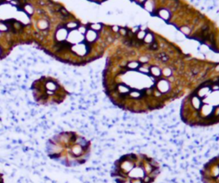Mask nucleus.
Returning <instances> with one entry per match:
<instances>
[{"mask_svg":"<svg viewBox=\"0 0 219 183\" xmlns=\"http://www.w3.org/2000/svg\"><path fill=\"white\" fill-rule=\"evenodd\" d=\"M88 27L95 32H99L102 30L103 24L102 23H91V24H89Z\"/></svg>","mask_w":219,"mask_h":183,"instance_id":"nucleus-12","label":"nucleus"},{"mask_svg":"<svg viewBox=\"0 0 219 183\" xmlns=\"http://www.w3.org/2000/svg\"><path fill=\"white\" fill-rule=\"evenodd\" d=\"M154 41V36L153 34L151 33H150V32H147L146 36H145L144 40H143V42L146 43V44H151V43H153Z\"/></svg>","mask_w":219,"mask_h":183,"instance_id":"nucleus-11","label":"nucleus"},{"mask_svg":"<svg viewBox=\"0 0 219 183\" xmlns=\"http://www.w3.org/2000/svg\"><path fill=\"white\" fill-rule=\"evenodd\" d=\"M89 27H87V26H84V25H80L79 27H78V28H77V30H78V32H79L80 33H81V34H83V35H85V34H86V33H87V29H88Z\"/></svg>","mask_w":219,"mask_h":183,"instance_id":"nucleus-14","label":"nucleus"},{"mask_svg":"<svg viewBox=\"0 0 219 183\" xmlns=\"http://www.w3.org/2000/svg\"><path fill=\"white\" fill-rule=\"evenodd\" d=\"M204 76L181 106V120L192 127L219 123V75L207 80Z\"/></svg>","mask_w":219,"mask_h":183,"instance_id":"nucleus-1","label":"nucleus"},{"mask_svg":"<svg viewBox=\"0 0 219 183\" xmlns=\"http://www.w3.org/2000/svg\"><path fill=\"white\" fill-rule=\"evenodd\" d=\"M160 173V164L153 157L130 152L114 162L110 175L116 183H154Z\"/></svg>","mask_w":219,"mask_h":183,"instance_id":"nucleus-3","label":"nucleus"},{"mask_svg":"<svg viewBox=\"0 0 219 183\" xmlns=\"http://www.w3.org/2000/svg\"><path fill=\"white\" fill-rule=\"evenodd\" d=\"M200 176L202 183H219V154L203 165Z\"/></svg>","mask_w":219,"mask_h":183,"instance_id":"nucleus-5","label":"nucleus"},{"mask_svg":"<svg viewBox=\"0 0 219 183\" xmlns=\"http://www.w3.org/2000/svg\"><path fill=\"white\" fill-rule=\"evenodd\" d=\"M180 30L181 31V33H185V34H188L190 33V28L188 27V26H183L181 27V28H180Z\"/></svg>","mask_w":219,"mask_h":183,"instance_id":"nucleus-15","label":"nucleus"},{"mask_svg":"<svg viewBox=\"0 0 219 183\" xmlns=\"http://www.w3.org/2000/svg\"><path fill=\"white\" fill-rule=\"evenodd\" d=\"M111 29H112V31L114 32V33H119L120 27H119V26H116V25H115V26L111 27Z\"/></svg>","mask_w":219,"mask_h":183,"instance_id":"nucleus-17","label":"nucleus"},{"mask_svg":"<svg viewBox=\"0 0 219 183\" xmlns=\"http://www.w3.org/2000/svg\"><path fill=\"white\" fill-rule=\"evenodd\" d=\"M68 34H69V31L66 29L65 26H63V27L59 26L57 27L56 33H55L56 41H58V42L65 41L67 40V37H68Z\"/></svg>","mask_w":219,"mask_h":183,"instance_id":"nucleus-7","label":"nucleus"},{"mask_svg":"<svg viewBox=\"0 0 219 183\" xmlns=\"http://www.w3.org/2000/svg\"><path fill=\"white\" fill-rule=\"evenodd\" d=\"M66 40L72 45H77V44H80V43L84 42L85 41V35L80 33L77 29H75V30H72V31L69 32L68 37H67Z\"/></svg>","mask_w":219,"mask_h":183,"instance_id":"nucleus-6","label":"nucleus"},{"mask_svg":"<svg viewBox=\"0 0 219 183\" xmlns=\"http://www.w3.org/2000/svg\"><path fill=\"white\" fill-rule=\"evenodd\" d=\"M127 33H128V30H127L126 27H120L119 29V33L123 36H127Z\"/></svg>","mask_w":219,"mask_h":183,"instance_id":"nucleus-16","label":"nucleus"},{"mask_svg":"<svg viewBox=\"0 0 219 183\" xmlns=\"http://www.w3.org/2000/svg\"><path fill=\"white\" fill-rule=\"evenodd\" d=\"M79 26H80L79 22H69V23H67V24L65 25V27H66L67 30L70 32V31L75 30V29H77Z\"/></svg>","mask_w":219,"mask_h":183,"instance_id":"nucleus-10","label":"nucleus"},{"mask_svg":"<svg viewBox=\"0 0 219 183\" xmlns=\"http://www.w3.org/2000/svg\"><path fill=\"white\" fill-rule=\"evenodd\" d=\"M146 1V0H140V3H142V4H143V3H145Z\"/></svg>","mask_w":219,"mask_h":183,"instance_id":"nucleus-19","label":"nucleus"},{"mask_svg":"<svg viewBox=\"0 0 219 183\" xmlns=\"http://www.w3.org/2000/svg\"><path fill=\"white\" fill-rule=\"evenodd\" d=\"M31 90L35 102L42 105L61 104L69 95V92L58 80L50 76H41L35 80Z\"/></svg>","mask_w":219,"mask_h":183,"instance_id":"nucleus-4","label":"nucleus"},{"mask_svg":"<svg viewBox=\"0 0 219 183\" xmlns=\"http://www.w3.org/2000/svg\"><path fill=\"white\" fill-rule=\"evenodd\" d=\"M91 150V141L74 131L60 132L50 137L45 145L48 157L66 167L80 166L87 163Z\"/></svg>","mask_w":219,"mask_h":183,"instance_id":"nucleus-2","label":"nucleus"},{"mask_svg":"<svg viewBox=\"0 0 219 183\" xmlns=\"http://www.w3.org/2000/svg\"><path fill=\"white\" fill-rule=\"evenodd\" d=\"M0 183H4V175L0 172Z\"/></svg>","mask_w":219,"mask_h":183,"instance_id":"nucleus-18","label":"nucleus"},{"mask_svg":"<svg viewBox=\"0 0 219 183\" xmlns=\"http://www.w3.org/2000/svg\"><path fill=\"white\" fill-rule=\"evenodd\" d=\"M158 16L161 17L163 20H169L170 17V13L169 10L162 9V10H158Z\"/></svg>","mask_w":219,"mask_h":183,"instance_id":"nucleus-9","label":"nucleus"},{"mask_svg":"<svg viewBox=\"0 0 219 183\" xmlns=\"http://www.w3.org/2000/svg\"><path fill=\"white\" fill-rule=\"evenodd\" d=\"M98 36V32H95V31L92 30V29L88 28L86 34H85V41H87L89 44H92V43L95 42L97 40Z\"/></svg>","mask_w":219,"mask_h":183,"instance_id":"nucleus-8","label":"nucleus"},{"mask_svg":"<svg viewBox=\"0 0 219 183\" xmlns=\"http://www.w3.org/2000/svg\"><path fill=\"white\" fill-rule=\"evenodd\" d=\"M0 35H1V33H0Z\"/></svg>","mask_w":219,"mask_h":183,"instance_id":"nucleus-20","label":"nucleus"},{"mask_svg":"<svg viewBox=\"0 0 219 183\" xmlns=\"http://www.w3.org/2000/svg\"><path fill=\"white\" fill-rule=\"evenodd\" d=\"M146 34V32L145 30H143V29H139V30L136 32V40L140 41H143Z\"/></svg>","mask_w":219,"mask_h":183,"instance_id":"nucleus-13","label":"nucleus"}]
</instances>
